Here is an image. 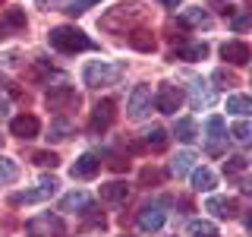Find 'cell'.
I'll return each mask as SVG.
<instances>
[{"mask_svg":"<svg viewBox=\"0 0 252 237\" xmlns=\"http://www.w3.org/2000/svg\"><path fill=\"white\" fill-rule=\"evenodd\" d=\"M152 108H155V95L148 85H136L129 95V101H126V114L132 117V120H145L148 114H152Z\"/></svg>","mask_w":252,"mask_h":237,"instance_id":"4","label":"cell"},{"mask_svg":"<svg viewBox=\"0 0 252 237\" xmlns=\"http://www.w3.org/2000/svg\"><path fill=\"white\" fill-rule=\"evenodd\" d=\"M173 57L177 60H205L208 57V44L205 41H183L173 47Z\"/></svg>","mask_w":252,"mask_h":237,"instance_id":"18","label":"cell"},{"mask_svg":"<svg viewBox=\"0 0 252 237\" xmlns=\"http://www.w3.org/2000/svg\"><path fill=\"white\" fill-rule=\"evenodd\" d=\"M10 133L19 136V139H35L38 133H41V123H38V117H32V114H19V117L10 120Z\"/></svg>","mask_w":252,"mask_h":237,"instance_id":"14","label":"cell"},{"mask_svg":"<svg viewBox=\"0 0 252 237\" xmlns=\"http://www.w3.org/2000/svg\"><path fill=\"white\" fill-rule=\"evenodd\" d=\"M205 209L215 212L218 218H236V212H240V202L230 199V196H211V199L205 202Z\"/></svg>","mask_w":252,"mask_h":237,"instance_id":"17","label":"cell"},{"mask_svg":"<svg viewBox=\"0 0 252 237\" xmlns=\"http://www.w3.org/2000/svg\"><path fill=\"white\" fill-rule=\"evenodd\" d=\"M16 177H19V164H16L13 158L0 155V184H13Z\"/></svg>","mask_w":252,"mask_h":237,"instance_id":"29","label":"cell"},{"mask_svg":"<svg viewBox=\"0 0 252 237\" xmlns=\"http://www.w3.org/2000/svg\"><path fill=\"white\" fill-rule=\"evenodd\" d=\"M89 209H92V196L82 193V190H76V193L60 199V212H89Z\"/></svg>","mask_w":252,"mask_h":237,"instance_id":"19","label":"cell"},{"mask_svg":"<svg viewBox=\"0 0 252 237\" xmlns=\"http://www.w3.org/2000/svg\"><path fill=\"white\" fill-rule=\"evenodd\" d=\"M215 82L220 85V89H233V85H240V76L233 73V70H227V67H220V70H215Z\"/></svg>","mask_w":252,"mask_h":237,"instance_id":"30","label":"cell"},{"mask_svg":"<svg viewBox=\"0 0 252 237\" xmlns=\"http://www.w3.org/2000/svg\"><path fill=\"white\" fill-rule=\"evenodd\" d=\"M101 199L104 202H126L129 199V187L123 180H110V184L101 187Z\"/></svg>","mask_w":252,"mask_h":237,"instance_id":"22","label":"cell"},{"mask_svg":"<svg viewBox=\"0 0 252 237\" xmlns=\"http://www.w3.org/2000/svg\"><path fill=\"white\" fill-rule=\"evenodd\" d=\"M218 228L211 221H189V237H215Z\"/></svg>","mask_w":252,"mask_h":237,"instance_id":"31","label":"cell"},{"mask_svg":"<svg viewBox=\"0 0 252 237\" xmlns=\"http://www.w3.org/2000/svg\"><path fill=\"white\" fill-rule=\"evenodd\" d=\"M180 105H183V92L173 82H161V89L155 95V108L161 111V114H177Z\"/></svg>","mask_w":252,"mask_h":237,"instance_id":"6","label":"cell"},{"mask_svg":"<svg viewBox=\"0 0 252 237\" xmlns=\"http://www.w3.org/2000/svg\"><path fill=\"white\" fill-rule=\"evenodd\" d=\"M57 180L54 177H41V184H38L35 190H26V193H16L13 196V205H32V202H44V199H51L54 193H57Z\"/></svg>","mask_w":252,"mask_h":237,"instance_id":"5","label":"cell"},{"mask_svg":"<svg viewBox=\"0 0 252 237\" xmlns=\"http://www.w3.org/2000/svg\"><path fill=\"white\" fill-rule=\"evenodd\" d=\"M142 19H145V3L132 0V3H120V6H114V10H107L101 16V29L129 35V32L136 29V22H142Z\"/></svg>","mask_w":252,"mask_h":237,"instance_id":"1","label":"cell"},{"mask_svg":"<svg viewBox=\"0 0 252 237\" xmlns=\"http://www.w3.org/2000/svg\"><path fill=\"white\" fill-rule=\"evenodd\" d=\"M6 89H10V79H6V76H0V92H6Z\"/></svg>","mask_w":252,"mask_h":237,"instance_id":"41","label":"cell"},{"mask_svg":"<svg viewBox=\"0 0 252 237\" xmlns=\"http://www.w3.org/2000/svg\"><path fill=\"white\" fill-rule=\"evenodd\" d=\"M227 111L236 114V117H246L252 111V101L246 98V95H230V98H227Z\"/></svg>","mask_w":252,"mask_h":237,"instance_id":"28","label":"cell"},{"mask_svg":"<svg viewBox=\"0 0 252 237\" xmlns=\"http://www.w3.org/2000/svg\"><path fill=\"white\" fill-rule=\"evenodd\" d=\"M129 44L136 47V51H155V35L152 32H145V29H132L129 32Z\"/></svg>","mask_w":252,"mask_h":237,"instance_id":"24","label":"cell"},{"mask_svg":"<svg viewBox=\"0 0 252 237\" xmlns=\"http://www.w3.org/2000/svg\"><path fill=\"white\" fill-rule=\"evenodd\" d=\"M38 10H60V6H66V0H35Z\"/></svg>","mask_w":252,"mask_h":237,"instance_id":"36","label":"cell"},{"mask_svg":"<svg viewBox=\"0 0 252 237\" xmlns=\"http://www.w3.org/2000/svg\"><path fill=\"white\" fill-rule=\"evenodd\" d=\"M142 146L152 149V152H164V149H167V130H164V126H148V130L142 133Z\"/></svg>","mask_w":252,"mask_h":237,"instance_id":"20","label":"cell"},{"mask_svg":"<svg viewBox=\"0 0 252 237\" xmlns=\"http://www.w3.org/2000/svg\"><path fill=\"white\" fill-rule=\"evenodd\" d=\"M6 114H10V105H6V101H3V98H0V120H3V117H6Z\"/></svg>","mask_w":252,"mask_h":237,"instance_id":"39","label":"cell"},{"mask_svg":"<svg viewBox=\"0 0 252 237\" xmlns=\"http://www.w3.org/2000/svg\"><path fill=\"white\" fill-rule=\"evenodd\" d=\"M180 22L183 26H211V16L202 10V6H189V10L180 16Z\"/></svg>","mask_w":252,"mask_h":237,"instance_id":"27","label":"cell"},{"mask_svg":"<svg viewBox=\"0 0 252 237\" xmlns=\"http://www.w3.org/2000/svg\"><path fill=\"white\" fill-rule=\"evenodd\" d=\"M123 63H110V60H92V63H85V70H82V79H85V85H92V89H101V85H114V82H120V76H123Z\"/></svg>","mask_w":252,"mask_h":237,"instance_id":"3","label":"cell"},{"mask_svg":"<svg viewBox=\"0 0 252 237\" xmlns=\"http://www.w3.org/2000/svg\"><path fill=\"white\" fill-rule=\"evenodd\" d=\"M98 171H101V158L94 155V152H85V155H79V158H76V164L69 168V174H73V180H92Z\"/></svg>","mask_w":252,"mask_h":237,"instance_id":"11","label":"cell"},{"mask_svg":"<svg viewBox=\"0 0 252 237\" xmlns=\"http://www.w3.org/2000/svg\"><path fill=\"white\" fill-rule=\"evenodd\" d=\"M158 180H161V174H158V171H152V168L142 171V184H158Z\"/></svg>","mask_w":252,"mask_h":237,"instance_id":"37","label":"cell"},{"mask_svg":"<svg viewBox=\"0 0 252 237\" xmlns=\"http://www.w3.org/2000/svg\"><path fill=\"white\" fill-rule=\"evenodd\" d=\"M92 3H98V0H73V3H66V13H73V16H79V13H85Z\"/></svg>","mask_w":252,"mask_h":237,"instance_id":"35","label":"cell"},{"mask_svg":"<svg viewBox=\"0 0 252 237\" xmlns=\"http://www.w3.org/2000/svg\"><path fill=\"white\" fill-rule=\"evenodd\" d=\"M32 161H35L38 168H57L60 158L54 155V152H35V155H32Z\"/></svg>","mask_w":252,"mask_h":237,"instance_id":"34","label":"cell"},{"mask_svg":"<svg viewBox=\"0 0 252 237\" xmlns=\"http://www.w3.org/2000/svg\"><path fill=\"white\" fill-rule=\"evenodd\" d=\"M69 133H73V123L66 117H57V120H51V126H47V139H54V142L69 139Z\"/></svg>","mask_w":252,"mask_h":237,"instance_id":"25","label":"cell"},{"mask_svg":"<svg viewBox=\"0 0 252 237\" xmlns=\"http://www.w3.org/2000/svg\"><path fill=\"white\" fill-rule=\"evenodd\" d=\"M114 117H117V105L110 98H104V101H98L94 105V111H92V133H104L110 123H114Z\"/></svg>","mask_w":252,"mask_h":237,"instance_id":"10","label":"cell"},{"mask_svg":"<svg viewBox=\"0 0 252 237\" xmlns=\"http://www.w3.org/2000/svg\"><path fill=\"white\" fill-rule=\"evenodd\" d=\"M164 218H167L164 202H148V205H142V212H139V228L145 234H152V231H158V228L164 225Z\"/></svg>","mask_w":252,"mask_h":237,"instance_id":"9","label":"cell"},{"mask_svg":"<svg viewBox=\"0 0 252 237\" xmlns=\"http://www.w3.org/2000/svg\"><path fill=\"white\" fill-rule=\"evenodd\" d=\"M173 133H177V139H180V142H195V139H199L192 117H180V120H177V130H173Z\"/></svg>","mask_w":252,"mask_h":237,"instance_id":"26","label":"cell"},{"mask_svg":"<svg viewBox=\"0 0 252 237\" xmlns=\"http://www.w3.org/2000/svg\"><path fill=\"white\" fill-rule=\"evenodd\" d=\"M192 164H195V155L189 152V149H183V152L173 155V161H170V174H173V177H186V174L192 171Z\"/></svg>","mask_w":252,"mask_h":237,"instance_id":"23","label":"cell"},{"mask_svg":"<svg viewBox=\"0 0 252 237\" xmlns=\"http://www.w3.org/2000/svg\"><path fill=\"white\" fill-rule=\"evenodd\" d=\"M220 57L227 63H233V67H246L249 63V44L246 41H227V44H220Z\"/></svg>","mask_w":252,"mask_h":237,"instance_id":"16","label":"cell"},{"mask_svg":"<svg viewBox=\"0 0 252 237\" xmlns=\"http://www.w3.org/2000/svg\"><path fill=\"white\" fill-rule=\"evenodd\" d=\"M218 101V92H215V85H208L205 79H192L189 82V105H192L195 111H202V108H211Z\"/></svg>","mask_w":252,"mask_h":237,"instance_id":"7","label":"cell"},{"mask_svg":"<svg viewBox=\"0 0 252 237\" xmlns=\"http://www.w3.org/2000/svg\"><path fill=\"white\" fill-rule=\"evenodd\" d=\"M26 29V10H19V6H13V10H6L0 16V41H3L6 35H16V32Z\"/></svg>","mask_w":252,"mask_h":237,"instance_id":"15","label":"cell"},{"mask_svg":"<svg viewBox=\"0 0 252 237\" xmlns=\"http://www.w3.org/2000/svg\"><path fill=\"white\" fill-rule=\"evenodd\" d=\"M161 3L167 6V10H177V6H180V0H161Z\"/></svg>","mask_w":252,"mask_h":237,"instance_id":"40","label":"cell"},{"mask_svg":"<svg viewBox=\"0 0 252 237\" xmlns=\"http://www.w3.org/2000/svg\"><path fill=\"white\" fill-rule=\"evenodd\" d=\"M215 237H218V234H215Z\"/></svg>","mask_w":252,"mask_h":237,"instance_id":"42","label":"cell"},{"mask_svg":"<svg viewBox=\"0 0 252 237\" xmlns=\"http://www.w3.org/2000/svg\"><path fill=\"white\" fill-rule=\"evenodd\" d=\"M29 231L32 234H47V237H66V228H63V221L57 218V215H41V218H32L29 221Z\"/></svg>","mask_w":252,"mask_h":237,"instance_id":"12","label":"cell"},{"mask_svg":"<svg viewBox=\"0 0 252 237\" xmlns=\"http://www.w3.org/2000/svg\"><path fill=\"white\" fill-rule=\"evenodd\" d=\"M230 136H233L236 142H243V146H246V142L252 139V126H249V120H240V123H233Z\"/></svg>","mask_w":252,"mask_h":237,"instance_id":"33","label":"cell"},{"mask_svg":"<svg viewBox=\"0 0 252 237\" xmlns=\"http://www.w3.org/2000/svg\"><path fill=\"white\" fill-rule=\"evenodd\" d=\"M47 41H51V47L60 51V54H79V51H92V47H94L92 38L85 35L82 29H76V26L51 29V32H47Z\"/></svg>","mask_w":252,"mask_h":237,"instance_id":"2","label":"cell"},{"mask_svg":"<svg viewBox=\"0 0 252 237\" xmlns=\"http://www.w3.org/2000/svg\"><path fill=\"white\" fill-rule=\"evenodd\" d=\"M246 168H249V158H246V155H230V158L224 161V171H227V174H243Z\"/></svg>","mask_w":252,"mask_h":237,"instance_id":"32","label":"cell"},{"mask_svg":"<svg viewBox=\"0 0 252 237\" xmlns=\"http://www.w3.org/2000/svg\"><path fill=\"white\" fill-rule=\"evenodd\" d=\"M47 108L51 111H66V108H79V95L73 85H54L51 92H47Z\"/></svg>","mask_w":252,"mask_h":237,"instance_id":"8","label":"cell"},{"mask_svg":"<svg viewBox=\"0 0 252 237\" xmlns=\"http://www.w3.org/2000/svg\"><path fill=\"white\" fill-rule=\"evenodd\" d=\"M205 136H208V152L211 155L224 152L227 133H224V120H220V117H208V120H205Z\"/></svg>","mask_w":252,"mask_h":237,"instance_id":"13","label":"cell"},{"mask_svg":"<svg viewBox=\"0 0 252 237\" xmlns=\"http://www.w3.org/2000/svg\"><path fill=\"white\" fill-rule=\"evenodd\" d=\"M189 177H192V187L199 190V193H211L218 184V177H215V171L211 168H192L189 171Z\"/></svg>","mask_w":252,"mask_h":237,"instance_id":"21","label":"cell"},{"mask_svg":"<svg viewBox=\"0 0 252 237\" xmlns=\"http://www.w3.org/2000/svg\"><path fill=\"white\" fill-rule=\"evenodd\" d=\"M246 26H249V16H246V13H243V16H236V19H233V29H236V32H240V29H246Z\"/></svg>","mask_w":252,"mask_h":237,"instance_id":"38","label":"cell"}]
</instances>
